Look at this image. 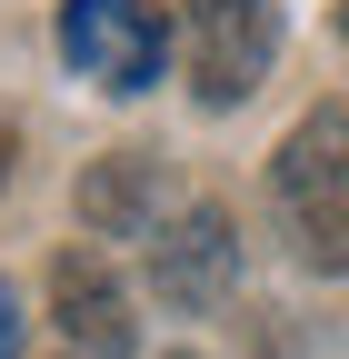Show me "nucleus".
Segmentation results:
<instances>
[{"label":"nucleus","mask_w":349,"mask_h":359,"mask_svg":"<svg viewBox=\"0 0 349 359\" xmlns=\"http://www.w3.org/2000/svg\"><path fill=\"white\" fill-rule=\"evenodd\" d=\"M270 200L289 250L320 269V280H349V110H310L270 160Z\"/></svg>","instance_id":"obj_1"},{"label":"nucleus","mask_w":349,"mask_h":359,"mask_svg":"<svg viewBox=\"0 0 349 359\" xmlns=\"http://www.w3.org/2000/svg\"><path fill=\"white\" fill-rule=\"evenodd\" d=\"M60 60L110 100H140L170 60V20L160 0H60Z\"/></svg>","instance_id":"obj_2"},{"label":"nucleus","mask_w":349,"mask_h":359,"mask_svg":"<svg viewBox=\"0 0 349 359\" xmlns=\"http://www.w3.org/2000/svg\"><path fill=\"white\" fill-rule=\"evenodd\" d=\"M280 60V0H190V90L240 110Z\"/></svg>","instance_id":"obj_3"},{"label":"nucleus","mask_w":349,"mask_h":359,"mask_svg":"<svg viewBox=\"0 0 349 359\" xmlns=\"http://www.w3.org/2000/svg\"><path fill=\"white\" fill-rule=\"evenodd\" d=\"M230 280H240V230L220 200H190L170 210V230H150V290L170 309H220Z\"/></svg>","instance_id":"obj_4"},{"label":"nucleus","mask_w":349,"mask_h":359,"mask_svg":"<svg viewBox=\"0 0 349 359\" xmlns=\"http://www.w3.org/2000/svg\"><path fill=\"white\" fill-rule=\"evenodd\" d=\"M50 309H60V330H70V359H130V349H140L130 290L110 280L90 250H60L50 259Z\"/></svg>","instance_id":"obj_5"},{"label":"nucleus","mask_w":349,"mask_h":359,"mask_svg":"<svg viewBox=\"0 0 349 359\" xmlns=\"http://www.w3.org/2000/svg\"><path fill=\"white\" fill-rule=\"evenodd\" d=\"M160 200H170V170L150 150H110V160H90V180H80V219H90V230H150Z\"/></svg>","instance_id":"obj_6"},{"label":"nucleus","mask_w":349,"mask_h":359,"mask_svg":"<svg viewBox=\"0 0 349 359\" xmlns=\"http://www.w3.org/2000/svg\"><path fill=\"white\" fill-rule=\"evenodd\" d=\"M0 359H20V320H11V290H0Z\"/></svg>","instance_id":"obj_7"},{"label":"nucleus","mask_w":349,"mask_h":359,"mask_svg":"<svg viewBox=\"0 0 349 359\" xmlns=\"http://www.w3.org/2000/svg\"><path fill=\"white\" fill-rule=\"evenodd\" d=\"M11 160H20V130H11V120H0V180H11Z\"/></svg>","instance_id":"obj_8"},{"label":"nucleus","mask_w":349,"mask_h":359,"mask_svg":"<svg viewBox=\"0 0 349 359\" xmlns=\"http://www.w3.org/2000/svg\"><path fill=\"white\" fill-rule=\"evenodd\" d=\"M170 359H200V349H170Z\"/></svg>","instance_id":"obj_9"},{"label":"nucleus","mask_w":349,"mask_h":359,"mask_svg":"<svg viewBox=\"0 0 349 359\" xmlns=\"http://www.w3.org/2000/svg\"><path fill=\"white\" fill-rule=\"evenodd\" d=\"M339 30H349V0H339Z\"/></svg>","instance_id":"obj_10"}]
</instances>
